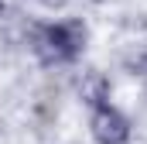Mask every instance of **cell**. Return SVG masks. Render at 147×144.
Returning a JSON list of instances; mask_svg holds the SVG:
<instances>
[{"mask_svg":"<svg viewBox=\"0 0 147 144\" xmlns=\"http://www.w3.org/2000/svg\"><path fill=\"white\" fill-rule=\"evenodd\" d=\"M75 100L86 110H96L113 100V79L103 69H82L75 79Z\"/></svg>","mask_w":147,"mask_h":144,"instance_id":"cell-3","label":"cell"},{"mask_svg":"<svg viewBox=\"0 0 147 144\" xmlns=\"http://www.w3.org/2000/svg\"><path fill=\"white\" fill-rule=\"evenodd\" d=\"M89 7H106V3H113V0H86Z\"/></svg>","mask_w":147,"mask_h":144,"instance_id":"cell-7","label":"cell"},{"mask_svg":"<svg viewBox=\"0 0 147 144\" xmlns=\"http://www.w3.org/2000/svg\"><path fill=\"white\" fill-rule=\"evenodd\" d=\"M89 137L92 144H130L134 141V120L116 107V103H103V107L89 110Z\"/></svg>","mask_w":147,"mask_h":144,"instance_id":"cell-2","label":"cell"},{"mask_svg":"<svg viewBox=\"0 0 147 144\" xmlns=\"http://www.w3.org/2000/svg\"><path fill=\"white\" fill-rule=\"evenodd\" d=\"M89 24L86 17H55V21H34L28 31V52L34 55L41 69H72L82 62V55L89 52Z\"/></svg>","mask_w":147,"mask_h":144,"instance_id":"cell-1","label":"cell"},{"mask_svg":"<svg viewBox=\"0 0 147 144\" xmlns=\"http://www.w3.org/2000/svg\"><path fill=\"white\" fill-rule=\"evenodd\" d=\"M34 7H41L45 14H65L69 7H72V0H31Z\"/></svg>","mask_w":147,"mask_h":144,"instance_id":"cell-5","label":"cell"},{"mask_svg":"<svg viewBox=\"0 0 147 144\" xmlns=\"http://www.w3.org/2000/svg\"><path fill=\"white\" fill-rule=\"evenodd\" d=\"M7 14H10V0H0V24L7 21Z\"/></svg>","mask_w":147,"mask_h":144,"instance_id":"cell-6","label":"cell"},{"mask_svg":"<svg viewBox=\"0 0 147 144\" xmlns=\"http://www.w3.org/2000/svg\"><path fill=\"white\" fill-rule=\"evenodd\" d=\"M144 100H147V79H144Z\"/></svg>","mask_w":147,"mask_h":144,"instance_id":"cell-8","label":"cell"},{"mask_svg":"<svg viewBox=\"0 0 147 144\" xmlns=\"http://www.w3.org/2000/svg\"><path fill=\"white\" fill-rule=\"evenodd\" d=\"M116 65H120L123 75L144 82V79H147V35L127 38V45L116 52Z\"/></svg>","mask_w":147,"mask_h":144,"instance_id":"cell-4","label":"cell"}]
</instances>
